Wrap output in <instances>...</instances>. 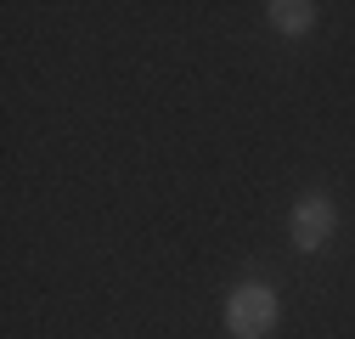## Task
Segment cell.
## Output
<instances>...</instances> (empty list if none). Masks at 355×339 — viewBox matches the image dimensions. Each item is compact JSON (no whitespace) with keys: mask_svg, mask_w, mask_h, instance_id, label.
I'll return each instance as SVG.
<instances>
[{"mask_svg":"<svg viewBox=\"0 0 355 339\" xmlns=\"http://www.w3.org/2000/svg\"><path fill=\"white\" fill-rule=\"evenodd\" d=\"M226 328H232V339H265V333L277 328V294L265 288V283L232 288V300H226Z\"/></svg>","mask_w":355,"mask_h":339,"instance_id":"1","label":"cell"},{"mask_svg":"<svg viewBox=\"0 0 355 339\" xmlns=\"http://www.w3.org/2000/svg\"><path fill=\"white\" fill-rule=\"evenodd\" d=\"M333 226H338V209H333L327 192H304V198L293 204V243H299L304 254H316V249L333 238Z\"/></svg>","mask_w":355,"mask_h":339,"instance_id":"2","label":"cell"},{"mask_svg":"<svg viewBox=\"0 0 355 339\" xmlns=\"http://www.w3.org/2000/svg\"><path fill=\"white\" fill-rule=\"evenodd\" d=\"M265 17H271L277 34H304L310 23H316V6H310V0H271Z\"/></svg>","mask_w":355,"mask_h":339,"instance_id":"3","label":"cell"}]
</instances>
